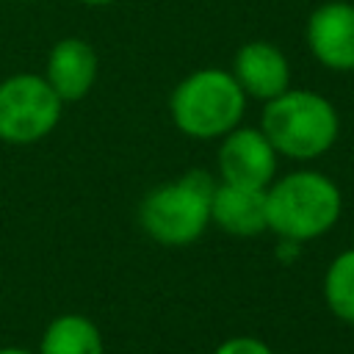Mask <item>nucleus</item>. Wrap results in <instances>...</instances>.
<instances>
[{"label":"nucleus","instance_id":"obj_1","mask_svg":"<svg viewBox=\"0 0 354 354\" xmlns=\"http://www.w3.org/2000/svg\"><path fill=\"white\" fill-rule=\"evenodd\" d=\"M268 230L285 241H313L335 227L343 210L340 188L321 171H293L266 188Z\"/></svg>","mask_w":354,"mask_h":354},{"label":"nucleus","instance_id":"obj_2","mask_svg":"<svg viewBox=\"0 0 354 354\" xmlns=\"http://www.w3.org/2000/svg\"><path fill=\"white\" fill-rule=\"evenodd\" d=\"M260 130L266 133L277 155L313 160L335 144L340 119L335 105L324 94L310 88H288L266 102Z\"/></svg>","mask_w":354,"mask_h":354},{"label":"nucleus","instance_id":"obj_3","mask_svg":"<svg viewBox=\"0 0 354 354\" xmlns=\"http://www.w3.org/2000/svg\"><path fill=\"white\" fill-rule=\"evenodd\" d=\"M213 188L216 180L205 169H191L177 180L155 185L138 207L144 232L166 246L194 243L210 224Z\"/></svg>","mask_w":354,"mask_h":354},{"label":"nucleus","instance_id":"obj_4","mask_svg":"<svg viewBox=\"0 0 354 354\" xmlns=\"http://www.w3.org/2000/svg\"><path fill=\"white\" fill-rule=\"evenodd\" d=\"M246 108V94L227 69H196L171 91L169 111L174 124L191 138H216L238 127Z\"/></svg>","mask_w":354,"mask_h":354},{"label":"nucleus","instance_id":"obj_5","mask_svg":"<svg viewBox=\"0 0 354 354\" xmlns=\"http://www.w3.org/2000/svg\"><path fill=\"white\" fill-rule=\"evenodd\" d=\"M64 100L44 75H11L0 83V138L8 144H33L61 119Z\"/></svg>","mask_w":354,"mask_h":354},{"label":"nucleus","instance_id":"obj_6","mask_svg":"<svg viewBox=\"0 0 354 354\" xmlns=\"http://www.w3.org/2000/svg\"><path fill=\"white\" fill-rule=\"evenodd\" d=\"M218 171L224 183L268 188L277 174V149L263 130L232 127L218 147Z\"/></svg>","mask_w":354,"mask_h":354},{"label":"nucleus","instance_id":"obj_7","mask_svg":"<svg viewBox=\"0 0 354 354\" xmlns=\"http://www.w3.org/2000/svg\"><path fill=\"white\" fill-rule=\"evenodd\" d=\"M310 53L329 69H354V3L329 0L307 19Z\"/></svg>","mask_w":354,"mask_h":354},{"label":"nucleus","instance_id":"obj_8","mask_svg":"<svg viewBox=\"0 0 354 354\" xmlns=\"http://www.w3.org/2000/svg\"><path fill=\"white\" fill-rule=\"evenodd\" d=\"M210 221L218 224L227 235L252 238L268 230V202L266 188L216 183L210 196Z\"/></svg>","mask_w":354,"mask_h":354},{"label":"nucleus","instance_id":"obj_9","mask_svg":"<svg viewBox=\"0 0 354 354\" xmlns=\"http://www.w3.org/2000/svg\"><path fill=\"white\" fill-rule=\"evenodd\" d=\"M232 77L246 97L254 100H274L288 91L290 66L279 47L271 41H246L232 61Z\"/></svg>","mask_w":354,"mask_h":354},{"label":"nucleus","instance_id":"obj_10","mask_svg":"<svg viewBox=\"0 0 354 354\" xmlns=\"http://www.w3.org/2000/svg\"><path fill=\"white\" fill-rule=\"evenodd\" d=\"M97 69H100L97 50L86 39L69 36V39H61L50 50L44 80L53 86V91L64 102H75L91 91L97 80Z\"/></svg>","mask_w":354,"mask_h":354},{"label":"nucleus","instance_id":"obj_11","mask_svg":"<svg viewBox=\"0 0 354 354\" xmlns=\"http://www.w3.org/2000/svg\"><path fill=\"white\" fill-rule=\"evenodd\" d=\"M102 335L97 324L80 313L53 318L41 335L39 354H102Z\"/></svg>","mask_w":354,"mask_h":354},{"label":"nucleus","instance_id":"obj_12","mask_svg":"<svg viewBox=\"0 0 354 354\" xmlns=\"http://www.w3.org/2000/svg\"><path fill=\"white\" fill-rule=\"evenodd\" d=\"M324 299L340 321L354 324V249L340 252L329 263L324 277Z\"/></svg>","mask_w":354,"mask_h":354},{"label":"nucleus","instance_id":"obj_13","mask_svg":"<svg viewBox=\"0 0 354 354\" xmlns=\"http://www.w3.org/2000/svg\"><path fill=\"white\" fill-rule=\"evenodd\" d=\"M213 354H274V351L268 348V343H263L257 337L238 335V337H227L224 343H218Z\"/></svg>","mask_w":354,"mask_h":354},{"label":"nucleus","instance_id":"obj_14","mask_svg":"<svg viewBox=\"0 0 354 354\" xmlns=\"http://www.w3.org/2000/svg\"><path fill=\"white\" fill-rule=\"evenodd\" d=\"M0 354H33L28 348H17V346H8V348H0Z\"/></svg>","mask_w":354,"mask_h":354},{"label":"nucleus","instance_id":"obj_15","mask_svg":"<svg viewBox=\"0 0 354 354\" xmlns=\"http://www.w3.org/2000/svg\"><path fill=\"white\" fill-rule=\"evenodd\" d=\"M80 3H88V6H105V3H113V0H80Z\"/></svg>","mask_w":354,"mask_h":354}]
</instances>
